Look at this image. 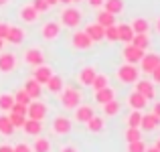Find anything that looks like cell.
<instances>
[{"label":"cell","instance_id":"obj_1","mask_svg":"<svg viewBox=\"0 0 160 152\" xmlns=\"http://www.w3.org/2000/svg\"><path fill=\"white\" fill-rule=\"evenodd\" d=\"M61 104H63V108H67V109H75L81 104V94H79L77 89H73V87H65V89L61 91Z\"/></svg>","mask_w":160,"mask_h":152},{"label":"cell","instance_id":"obj_2","mask_svg":"<svg viewBox=\"0 0 160 152\" xmlns=\"http://www.w3.org/2000/svg\"><path fill=\"white\" fill-rule=\"evenodd\" d=\"M47 112H49V108H47V104H43V101L32 99L31 104L27 105V118H31V120L43 122L45 118H47Z\"/></svg>","mask_w":160,"mask_h":152},{"label":"cell","instance_id":"obj_3","mask_svg":"<svg viewBox=\"0 0 160 152\" xmlns=\"http://www.w3.org/2000/svg\"><path fill=\"white\" fill-rule=\"evenodd\" d=\"M81 10L79 8H75V6H67L65 10L61 12V23L65 24V27H69V28H75L79 23H81Z\"/></svg>","mask_w":160,"mask_h":152},{"label":"cell","instance_id":"obj_4","mask_svg":"<svg viewBox=\"0 0 160 152\" xmlns=\"http://www.w3.org/2000/svg\"><path fill=\"white\" fill-rule=\"evenodd\" d=\"M118 79L122 83H134L138 79V69L132 63H124V65L118 69Z\"/></svg>","mask_w":160,"mask_h":152},{"label":"cell","instance_id":"obj_5","mask_svg":"<svg viewBox=\"0 0 160 152\" xmlns=\"http://www.w3.org/2000/svg\"><path fill=\"white\" fill-rule=\"evenodd\" d=\"M122 55H124V59H126L128 63L136 65V63H140V59H142V55H144V51L138 49V47H134L132 43H128V45L124 47V51H122Z\"/></svg>","mask_w":160,"mask_h":152},{"label":"cell","instance_id":"obj_6","mask_svg":"<svg viewBox=\"0 0 160 152\" xmlns=\"http://www.w3.org/2000/svg\"><path fill=\"white\" fill-rule=\"evenodd\" d=\"M142 63V71H146V73H150L152 69H156L160 65V55L158 53H144L140 59Z\"/></svg>","mask_w":160,"mask_h":152},{"label":"cell","instance_id":"obj_7","mask_svg":"<svg viewBox=\"0 0 160 152\" xmlns=\"http://www.w3.org/2000/svg\"><path fill=\"white\" fill-rule=\"evenodd\" d=\"M53 132L59 134V136H65V134L71 132V120L65 116H57L53 120Z\"/></svg>","mask_w":160,"mask_h":152},{"label":"cell","instance_id":"obj_8","mask_svg":"<svg viewBox=\"0 0 160 152\" xmlns=\"http://www.w3.org/2000/svg\"><path fill=\"white\" fill-rule=\"evenodd\" d=\"M71 45H73L75 49H79V51H85V49H89L93 43H91V39L83 31H77V33H73V37H71Z\"/></svg>","mask_w":160,"mask_h":152},{"label":"cell","instance_id":"obj_9","mask_svg":"<svg viewBox=\"0 0 160 152\" xmlns=\"http://www.w3.org/2000/svg\"><path fill=\"white\" fill-rule=\"evenodd\" d=\"M59 33H61V27H59L57 23H45L43 27H41V37H43L45 41H55L59 37Z\"/></svg>","mask_w":160,"mask_h":152},{"label":"cell","instance_id":"obj_10","mask_svg":"<svg viewBox=\"0 0 160 152\" xmlns=\"http://www.w3.org/2000/svg\"><path fill=\"white\" fill-rule=\"evenodd\" d=\"M4 41H8L12 45H20L24 41V31L20 27H16V24H8V33H6V39Z\"/></svg>","mask_w":160,"mask_h":152},{"label":"cell","instance_id":"obj_11","mask_svg":"<svg viewBox=\"0 0 160 152\" xmlns=\"http://www.w3.org/2000/svg\"><path fill=\"white\" fill-rule=\"evenodd\" d=\"M83 33L91 39V43H99V41H103V27L98 24V23H89Z\"/></svg>","mask_w":160,"mask_h":152},{"label":"cell","instance_id":"obj_12","mask_svg":"<svg viewBox=\"0 0 160 152\" xmlns=\"http://www.w3.org/2000/svg\"><path fill=\"white\" fill-rule=\"evenodd\" d=\"M24 61H27V65H31V67H39V65L45 63V57H43V53H41L39 49H28V51H24Z\"/></svg>","mask_w":160,"mask_h":152},{"label":"cell","instance_id":"obj_13","mask_svg":"<svg viewBox=\"0 0 160 152\" xmlns=\"http://www.w3.org/2000/svg\"><path fill=\"white\" fill-rule=\"evenodd\" d=\"M53 75V69L49 65H39V67H35V73H32V79H35L37 83H41V85H43V83H47L49 81V77H51Z\"/></svg>","mask_w":160,"mask_h":152},{"label":"cell","instance_id":"obj_14","mask_svg":"<svg viewBox=\"0 0 160 152\" xmlns=\"http://www.w3.org/2000/svg\"><path fill=\"white\" fill-rule=\"evenodd\" d=\"M18 16H20V20H22V23L32 24V23H37V18H39V12L32 8V4H24V6L20 8Z\"/></svg>","mask_w":160,"mask_h":152},{"label":"cell","instance_id":"obj_15","mask_svg":"<svg viewBox=\"0 0 160 152\" xmlns=\"http://www.w3.org/2000/svg\"><path fill=\"white\" fill-rule=\"evenodd\" d=\"M16 67V57L12 53H2L0 55V73H10Z\"/></svg>","mask_w":160,"mask_h":152},{"label":"cell","instance_id":"obj_16","mask_svg":"<svg viewBox=\"0 0 160 152\" xmlns=\"http://www.w3.org/2000/svg\"><path fill=\"white\" fill-rule=\"evenodd\" d=\"M134 83H136V89H134V91H138V94H142V95H144L146 99H152V98H154V85H152L150 81H146V79H142V81H138V79H136Z\"/></svg>","mask_w":160,"mask_h":152},{"label":"cell","instance_id":"obj_17","mask_svg":"<svg viewBox=\"0 0 160 152\" xmlns=\"http://www.w3.org/2000/svg\"><path fill=\"white\" fill-rule=\"evenodd\" d=\"M128 104H130L132 109H144L146 105H148V99L142 94H138V91H132V94L128 95Z\"/></svg>","mask_w":160,"mask_h":152},{"label":"cell","instance_id":"obj_18","mask_svg":"<svg viewBox=\"0 0 160 152\" xmlns=\"http://www.w3.org/2000/svg\"><path fill=\"white\" fill-rule=\"evenodd\" d=\"M156 126H160V118H156L154 114H144V116H142V122H140L142 130L152 132V130H156Z\"/></svg>","mask_w":160,"mask_h":152},{"label":"cell","instance_id":"obj_19","mask_svg":"<svg viewBox=\"0 0 160 152\" xmlns=\"http://www.w3.org/2000/svg\"><path fill=\"white\" fill-rule=\"evenodd\" d=\"M22 130H24V134H28V136H39L41 130H43V126H41L39 120H31V118H27L24 124H22Z\"/></svg>","mask_w":160,"mask_h":152},{"label":"cell","instance_id":"obj_20","mask_svg":"<svg viewBox=\"0 0 160 152\" xmlns=\"http://www.w3.org/2000/svg\"><path fill=\"white\" fill-rule=\"evenodd\" d=\"M109 99H116V91H113L109 85H106V87H102V89L95 91V101H98V104L103 105V104H108Z\"/></svg>","mask_w":160,"mask_h":152},{"label":"cell","instance_id":"obj_21","mask_svg":"<svg viewBox=\"0 0 160 152\" xmlns=\"http://www.w3.org/2000/svg\"><path fill=\"white\" fill-rule=\"evenodd\" d=\"M134 39V31L130 24H118V41H122V43H132Z\"/></svg>","mask_w":160,"mask_h":152},{"label":"cell","instance_id":"obj_22","mask_svg":"<svg viewBox=\"0 0 160 152\" xmlns=\"http://www.w3.org/2000/svg\"><path fill=\"white\" fill-rule=\"evenodd\" d=\"M91 116H93V108H91V105H81L79 104L77 108H75V120L77 122H83V124H85Z\"/></svg>","mask_w":160,"mask_h":152},{"label":"cell","instance_id":"obj_23","mask_svg":"<svg viewBox=\"0 0 160 152\" xmlns=\"http://www.w3.org/2000/svg\"><path fill=\"white\" fill-rule=\"evenodd\" d=\"M22 89L27 91L28 95H31V99L41 98V83H37L35 79H27V83H24V87H22Z\"/></svg>","mask_w":160,"mask_h":152},{"label":"cell","instance_id":"obj_24","mask_svg":"<svg viewBox=\"0 0 160 152\" xmlns=\"http://www.w3.org/2000/svg\"><path fill=\"white\" fill-rule=\"evenodd\" d=\"M103 10L112 12V14H120L124 10V0H103Z\"/></svg>","mask_w":160,"mask_h":152},{"label":"cell","instance_id":"obj_25","mask_svg":"<svg viewBox=\"0 0 160 152\" xmlns=\"http://www.w3.org/2000/svg\"><path fill=\"white\" fill-rule=\"evenodd\" d=\"M95 73H98V71H95L93 67H83V69H81V73H79V81H81V85L91 87V81H93Z\"/></svg>","mask_w":160,"mask_h":152},{"label":"cell","instance_id":"obj_26","mask_svg":"<svg viewBox=\"0 0 160 152\" xmlns=\"http://www.w3.org/2000/svg\"><path fill=\"white\" fill-rule=\"evenodd\" d=\"M130 27H132L134 35H136V33H148V31H150V23H148L146 18H142V16H138V18H134Z\"/></svg>","mask_w":160,"mask_h":152},{"label":"cell","instance_id":"obj_27","mask_svg":"<svg viewBox=\"0 0 160 152\" xmlns=\"http://www.w3.org/2000/svg\"><path fill=\"white\" fill-rule=\"evenodd\" d=\"M132 45H134V47H138V49H142V51H146V49H148V45H150L148 33H136L134 39H132Z\"/></svg>","mask_w":160,"mask_h":152},{"label":"cell","instance_id":"obj_28","mask_svg":"<svg viewBox=\"0 0 160 152\" xmlns=\"http://www.w3.org/2000/svg\"><path fill=\"white\" fill-rule=\"evenodd\" d=\"M85 124H87V130H89V132H95V134H98V132H102V130H103V120L99 116H95V114L85 122Z\"/></svg>","mask_w":160,"mask_h":152},{"label":"cell","instance_id":"obj_29","mask_svg":"<svg viewBox=\"0 0 160 152\" xmlns=\"http://www.w3.org/2000/svg\"><path fill=\"white\" fill-rule=\"evenodd\" d=\"M98 24H102L103 28L109 27V24H116V14H112V12H108V10H102L98 14Z\"/></svg>","mask_w":160,"mask_h":152},{"label":"cell","instance_id":"obj_30","mask_svg":"<svg viewBox=\"0 0 160 152\" xmlns=\"http://www.w3.org/2000/svg\"><path fill=\"white\" fill-rule=\"evenodd\" d=\"M45 85L49 87V91L57 94V91H61V89H63V79L59 77V75H51V77H49V81L45 83Z\"/></svg>","mask_w":160,"mask_h":152},{"label":"cell","instance_id":"obj_31","mask_svg":"<svg viewBox=\"0 0 160 152\" xmlns=\"http://www.w3.org/2000/svg\"><path fill=\"white\" fill-rule=\"evenodd\" d=\"M14 130H16V128L10 124L8 116H0V134H2V136H10Z\"/></svg>","mask_w":160,"mask_h":152},{"label":"cell","instance_id":"obj_32","mask_svg":"<svg viewBox=\"0 0 160 152\" xmlns=\"http://www.w3.org/2000/svg\"><path fill=\"white\" fill-rule=\"evenodd\" d=\"M12 104H14V95H12V94H0V109L10 112Z\"/></svg>","mask_w":160,"mask_h":152},{"label":"cell","instance_id":"obj_33","mask_svg":"<svg viewBox=\"0 0 160 152\" xmlns=\"http://www.w3.org/2000/svg\"><path fill=\"white\" fill-rule=\"evenodd\" d=\"M32 150L35 152H51V142H49L47 138H37Z\"/></svg>","mask_w":160,"mask_h":152},{"label":"cell","instance_id":"obj_34","mask_svg":"<svg viewBox=\"0 0 160 152\" xmlns=\"http://www.w3.org/2000/svg\"><path fill=\"white\" fill-rule=\"evenodd\" d=\"M140 122H142V112L140 109H134L128 116V126L130 128H140Z\"/></svg>","mask_w":160,"mask_h":152},{"label":"cell","instance_id":"obj_35","mask_svg":"<svg viewBox=\"0 0 160 152\" xmlns=\"http://www.w3.org/2000/svg\"><path fill=\"white\" fill-rule=\"evenodd\" d=\"M118 112H120V104L116 99H109L108 104H103V114L106 116H116Z\"/></svg>","mask_w":160,"mask_h":152},{"label":"cell","instance_id":"obj_36","mask_svg":"<svg viewBox=\"0 0 160 152\" xmlns=\"http://www.w3.org/2000/svg\"><path fill=\"white\" fill-rule=\"evenodd\" d=\"M103 39L116 43V41H118V24H109V27L103 28Z\"/></svg>","mask_w":160,"mask_h":152},{"label":"cell","instance_id":"obj_37","mask_svg":"<svg viewBox=\"0 0 160 152\" xmlns=\"http://www.w3.org/2000/svg\"><path fill=\"white\" fill-rule=\"evenodd\" d=\"M106 85H108V77H106V75H102V73H95L93 81H91V87L98 91V89H102V87H106Z\"/></svg>","mask_w":160,"mask_h":152},{"label":"cell","instance_id":"obj_38","mask_svg":"<svg viewBox=\"0 0 160 152\" xmlns=\"http://www.w3.org/2000/svg\"><path fill=\"white\" fill-rule=\"evenodd\" d=\"M136 140H142L140 128H128L126 130V142H136Z\"/></svg>","mask_w":160,"mask_h":152},{"label":"cell","instance_id":"obj_39","mask_svg":"<svg viewBox=\"0 0 160 152\" xmlns=\"http://www.w3.org/2000/svg\"><path fill=\"white\" fill-rule=\"evenodd\" d=\"M14 101H16V104H22V105H28L32 99H31V95H28L24 89H18V91L14 94Z\"/></svg>","mask_w":160,"mask_h":152},{"label":"cell","instance_id":"obj_40","mask_svg":"<svg viewBox=\"0 0 160 152\" xmlns=\"http://www.w3.org/2000/svg\"><path fill=\"white\" fill-rule=\"evenodd\" d=\"M8 120H10V124L14 126V128H22V124H24V120H27V116H20V114H12V112H10Z\"/></svg>","mask_w":160,"mask_h":152},{"label":"cell","instance_id":"obj_41","mask_svg":"<svg viewBox=\"0 0 160 152\" xmlns=\"http://www.w3.org/2000/svg\"><path fill=\"white\" fill-rule=\"evenodd\" d=\"M31 4H32V8H35V10L39 12V14H41V12H47L49 8H51V6H49V2H47V0H32Z\"/></svg>","mask_w":160,"mask_h":152},{"label":"cell","instance_id":"obj_42","mask_svg":"<svg viewBox=\"0 0 160 152\" xmlns=\"http://www.w3.org/2000/svg\"><path fill=\"white\" fill-rule=\"evenodd\" d=\"M128 152H146V144L142 140L128 142Z\"/></svg>","mask_w":160,"mask_h":152},{"label":"cell","instance_id":"obj_43","mask_svg":"<svg viewBox=\"0 0 160 152\" xmlns=\"http://www.w3.org/2000/svg\"><path fill=\"white\" fill-rule=\"evenodd\" d=\"M10 112L12 114H20V116H27V105H22V104H12V108H10Z\"/></svg>","mask_w":160,"mask_h":152},{"label":"cell","instance_id":"obj_44","mask_svg":"<svg viewBox=\"0 0 160 152\" xmlns=\"http://www.w3.org/2000/svg\"><path fill=\"white\" fill-rule=\"evenodd\" d=\"M12 150H14V152H32L31 146H28V144H22V142H20V144H16Z\"/></svg>","mask_w":160,"mask_h":152},{"label":"cell","instance_id":"obj_45","mask_svg":"<svg viewBox=\"0 0 160 152\" xmlns=\"http://www.w3.org/2000/svg\"><path fill=\"white\" fill-rule=\"evenodd\" d=\"M150 75H152V79H154L156 83H160V65L156 67V69H152V71H150Z\"/></svg>","mask_w":160,"mask_h":152},{"label":"cell","instance_id":"obj_46","mask_svg":"<svg viewBox=\"0 0 160 152\" xmlns=\"http://www.w3.org/2000/svg\"><path fill=\"white\" fill-rule=\"evenodd\" d=\"M6 33H8V24L0 23V39H6Z\"/></svg>","mask_w":160,"mask_h":152},{"label":"cell","instance_id":"obj_47","mask_svg":"<svg viewBox=\"0 0 160 152\" xmlns=\"http://www.w3.org/2000/svg\"><path fill=\"white\" fill-rule=\"evenodd\" d=\"M87 2H89L91 8H99V6L103 4V0H87Z\"/></svg>","mask_w":160,"mask_h":152},{"label":"cell","instance_id":"obj_48","mask_svg":"<svg viewBox=\"0 0 160 152\" xmlns=\"http://www.w3.org/2000/svg\"><path fill=\"white\" fill-rule=\"evenodd\" d=\"M152 114L156 118H160V101H156V104H154V109H152Z\"/></svg>","mask_w":160,"mask_h":152},{"label":"cell","instance_id":"obj_49","mask_svg":"<svg viewBox=\"0 0 160 152\" xmlns=\"http://www.w3.org/2000/svg\"><path fill=\"white\" fill-rule=\"evenodd\" d=\"M0 152H14V150H12V146H6V144H2V146H0Z\"/></svg>","mask_w":160,"mask_h":152},{"label":"cell","instance_id":"obj_50","mask_svg":"<svg viewBox=\"0 0 160 152\" xmlns=\"http://www.w3.org/2000/svg\"><path fill=\"white\" fill-rule=\"evenodd\" d=\"M61 152H77V148H73V146H65Z\"/></svg>","mask_w":160,"mask_h":152},{"label":"cell","instance_id":"obj_51","mask_svg":"<svg viewBox=\"0 0 160 152\" xmlns=\"http://www.w3.org/2000/svg\"><path fill=\"white\" fill-rule=\"evenodd\" d=\"M154 27H156V33H160V16L156 18V23H154Z\"/></svg>","mask_w":160,"mask_h":152},{"label":"cell","instance_id":"obj_52","mask_svg":"<svg viewBox=\"0 0 160 152\" xmlns=\"http://www.w3.org/2000/svg\"><path fill=\"white\" fill-rule=\"evenodd\" d=\"M146 152H160V150L156 148V146H152V148H146Z\"/></svg>","mask_w":160,"mask_h":152},{"label":"cell","instance_id":"obj_53","mask_svg":"<svg viewBox=\"0 0 160 152\" xmlns=\"http://www.w3.org/2000/svg\"><path fill=\"white\" fill-rule=\"evenodd\" d=\"M49 2V6H55V4H59V0H47Z\"/></svg>","mask_w":160,"mask_h":152},{"label":"cell","instance_id":"obj_54","mask_svg":"<svg viewBox=\"0 0 160 152\" xmlns=\"http://www.w3.org/2000/svg\"><path fill=\"white\" fill-rule=\"evenodd\" d=\"M154 146H156V148L160 150V138H158V140H156V142H154Z\"/></svg>","mask_w":160,"mask_h":152},{"label":"cell","instance_id":"obj_55","mask_svg":"<svg viewBox=\"0 0 160 152\" xmlns=\"http://www.w3.org/2000/svg\"><path fill=\"white\" fill-rule=\"evenodd\" d=\"M61 4H71V0H59Z\"/></svg>","mask_w":160,"mask_h":152},{"label":"cell","instance_id":"obj_56","mask_svg":"<svg viewBox=\"0 0 160 152\" xmlns=\"http://www.w3.org/2000/svg\"><path fill=\"white\" fill-rule=\"evenodd\" d=\"M2 47H4V39H0V51H2Z\"/></svg>","mask_w":160,"mask_h":152},{"label":"cell","instance_id":"obj_57","mask_svg":"<svg viewBox=\"0 0 160 152\" xmlns=\"http://www.w3.org/2000/svg\"><path fill=\"white\" fill-rule=\"evenodd\" d=\"M8 2V0H0V6H4V4H6Z\"/></svg>","mask_w":160,"mask_h":152},{"label":"cell","instance_id":"obj_58","mask_svg":"<svg viewBox=\"0 0 160 152\" xmlns=\"http://www.w3.org/2000/svg\"><path fill=\"white\" fill-rule=\"evenodd\" d=\"M71 2H81V0H71Z\"/></svg>","mask_w":160,"mask_h":152}]
</instances>
